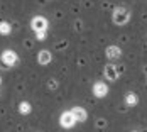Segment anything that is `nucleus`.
Segmentation results:
<instances>
[{
	"label": "nucleus",
	"instance_id": "1",
	"mask_svg": "<svg viewBox=\"0 0 147 132\" xmlns=\"http://www.w3.org/2000/svg\"><path fill=\"white\" fill-rule=\"evenodd\" d=\"M112 20L117 26H125L130 20V10L125 9V7H117L113 10V14H112Z\"/></svg>",
	"mask_w": 147,
	"mask_h": 132
},
{
	"label": "nucleus",
	"instance_id": "2",
	"mask_svg": "<svg viewBox=\"0 0 147 132\" xmlns=\"http://www.w3.org/2000/svg\"><path fill=\"white\" fill-rule=\"evenodd\" d=\"M0 61L5 64V66H15L17 64V61H19V56H17V53L12 51V49H5L3 53H2V56H0Z\"/></svg>",
	"mask_w": 147,
	"mask_h": 132
},
{
	"label": "nucleus",
	"instance_id": "3",
	"mask_svg": "<svg viewBox=\"0 0 147 132\" xmlns=\"http://www.w3.org/2000/svg\"><path fill=\"white\" fill-rule=\"evenodd\" d=\"M59 124H61V127H64V129H71V127H74L76 118H74L73 112H71V110L63 112V114H61V117H59Z\"/></svg>",
	"mask_w": 147,
	"mask_h": 132
},
{
	"label": "nucleus",
	"instance_id": "4",
	"mask_svg": "<svg viewBox=\"0 0 147 132\" xmlns=\"http://www.w3.org/2000/svg\"><path fill=\"white\" fill-rule=\"evenodd\" d=\"M47 19L42 17V15H36V17H32V20H30V27L34 32H39V30H47Z\"/></svg>",
	"mask_w": 147,
	"mask_h": 132
},
{
	"label": "nucleus",
	"instance_id": "5",
	"mask_svg": "<svg viewBox=\"0 0 147 132\" xmlns=\"http://www.w3.org/2000/svg\"><path fill=\"white\" fill-rule=\"evenodd\" d=\"M103 74H105L107 80H110V81H117L118 76H120V71H118V68L115 66V64H107V66L103 68Z\"/></svg>",
	"mask_w": 147,
	"mask_h": 132
},
{
	"label": "nucleus",
	"instance_id": "6",
	"mask_svg": "<svg viewBox=\"0 0 147 132\" xmlns=\"http://www.w3.org/2000/svg\"><path fill=\"white\" fill-rule=\"evenodd\" d=\"M93 95H95L96 98L107 97V95H108V85L103 83V81H96V83L93 85Z\"/></svg>",
	"mask_w": 147,
	"mask_h": 132
},
{
	"label": "nucleus",
	"instance_id": "7",
	"mask_svg": "<svg viewBox=\"0 0 147 132\" xmlns=\"http://www.w3.org/2000/svg\"><path fill=\"white\" fill-rule=\"evenodd\" d=\"M71 112H73L76 122H85V120L88 118V114H86V110H85L83 107H73Z\"/></svg>",
	"mask_w": 147,
	"mask_h": 132
},
{
	"label": "nucleus",
	"instance_id": "8",
	"mask_svg": "<svg viewBox=\"0 0 147 132\" xmlns=\"http://www.w3.org/2000/svg\"><path fill=\"white\" fill-rule=\"evenodd\" d=\"M51 59H53V54H51V51H47V49H42V51H39V54H37V63L39 64H49L51 63Z\"/></svg>",
	"mask_w": 147,
	"mask_h": 132
},
{
	"label": "nucleus",
	"instance_id": "9",
	"mask_svg": "<svg viewBox=\"0 0 147 132\" xmlns=\"http://www.w3.org/2000/svg\"><path fill=\"white\" fill-rule=\"evenodd\" d=\"M105 54H107L108 59H118L122 56V49H120L118 46H108L107 51H105Z\"/></svg>",
	"mask_w": 147,
	"mask_h": 132
},
{
	"label": "nucleus",
	"instance_id": "10",
	"mask_svg": "<svg viewBox=\"0 0 147 132\" xmlns=\"http://www.w3.org/2000/svg\"><path fill=\"white\" fill-rule=\"evenodd\" d=\"M139 103V97H137V93H134V91H129L127 95H125V105H129V107H134V105H137Z\"/></svg>",
	"mask_w": 147,
	"mask_h": 132
},
{
	"label": "nucleus",
	"instance_id": "11",
	"mask_svg": "<svg viewBox=\"0 0 147 132\" xmlns=\"http://www.w3.org/2000/svg\"><path fill=\"white\" fill-rule=\"evenodd\" d=\"M30 110H32V107H30L29 102H20L19 103V112H20L22 115H29Z\"/></svg>",
	"mask_w": 147,
	"mask_h": 132
},
{
	"label": "nucleus",
	"instance_id": "12",
	"mask_svg": "<svg viewBox=\"0 0 147 132\" xmlns=\"http://www.w3.org/2000/svg\"><path fill=\"white\" fill-rule=\"evenodd\" d=\"M10 32H12V26H10L9 22L2 20V22H0V34H2V36H9Z\"/></svg>",
	"mask_w": 147,
	"mask_h": 132
},
{
	"label": "nucleus",
	"instance_id": "13",
	"mask_svg": "<svg viewBox=\"0 0 147 132\" xmlns=\"http://www.w3.org/2000/svg\"><path fill=\"white\" fill-rule=\"evenodd\" d=\"M36 37L39 39V41H42L46 37V30H39V32H36Z\"/></svg>",
	"mask_w": 147,
	"mask_h": 132
},
{
	"label": "nucleus",
	"instance_id": "14",
	"mask_svg": "<svg viewBox=\"0 0 147 132\" xmlns=\"http://www.w3.org/2000/svg\"><path fill=\"white\" fill-rule=\"evenodd\" d=\"M0 85H2V78H0Z\"/></svg>",
	"mask_w": 147,
	"mask_h": 132
},
{
	"label": "nucleus",
	"instance_id": "15",
	"mask_svg": "<svg viewBox=\"0 0 147 132\" xmlns=\"http://www.w3.org/2000/svg\"><path fill=\"white\" fill-rule=\"evenodd\" d=\"M134 132H139V131H134Z\"/></svg>",
	"mask_w": 147,
	"mask_h": 132
}]
</instances>
